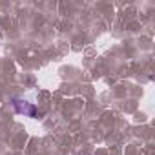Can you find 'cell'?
Returning <instances> with one entry per match:
<instances>
[{
	"label": "cell",
	"mask_w": 155,
	"mask_h": 155,
	"mask_svg": "<svg viewBox=\"0 0 155 155\" xmlns=\"http://www.w3.org/2000/svg\"><path fill=\"white\" fill-rule=\"evenodd\" d=\"M15 108H17V111L18 113H26V115H29V117H33L37 111H35V108H31V106H28L26 102H24V106H20L18 102H15Z\"/></svg>",
	"instance_id": "1"
}]
</instances>
